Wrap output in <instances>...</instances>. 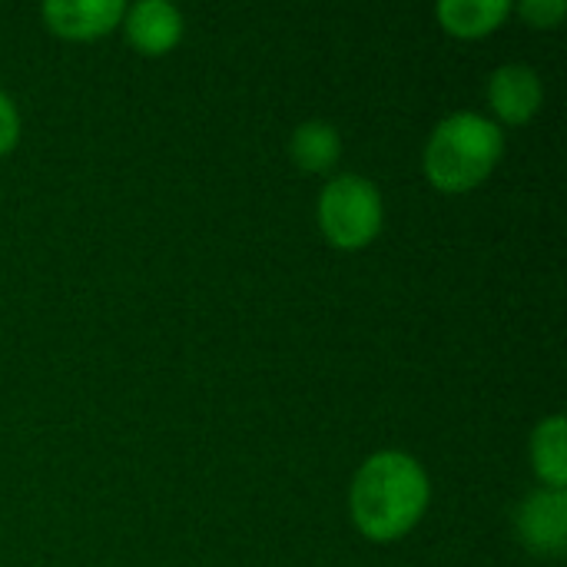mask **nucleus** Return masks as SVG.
I'll list each match as a JSON object with an SVG mask.
<instances>
[{"label":"nucleus","instance_id":"nucleus-8","mask_svg":"<svg viewBox=\"0 0 567 567\" xmlns=\"http://www.w3.org/2000/svg\"><path fill=\"white\" fill-rule=\"evenodd\" d=\"M508 17L505 0H442L439 20L458 37H482Z\"/></svg>","mask_w":567,"mask_h":567},{"label":"nucleus","instance_id":"nucleus-4","mask_svg":"<svg viewBox=\"0 0 567 567\" xmlns=\"http://www.w3.org/2000/svg\"><path fill=\"white\" fill-rule=\"evenodd\" d=\"M518 532L525 545L538 555L558 558L567 542V495L558 488H542L525 498L518 515Z\"/></svg>","mask_w":567,"mask_h":567},{"label":"nucleus","instance_id":"nucleus-2","mask_svg":"<svg viewBox=\"0 0 567 567\" xmlns=\"http://www.w3.org/2000/svg\"><path fill=\"white\" fill-rule=\"evenodd\" d=\"M502 150L505 136L488 116L452 113L435 126L425 146V173L439 189L465 193L495 169Z\"/></svg>","mask_w":567,"mask_h":567},{"label":"nucleus","instance_id":"nucleus-11","mask_svg":"<svg viewBox=\"0 0 567 567\" xmlns=\"http://www.w3.org/2000/svg\"><path fill=\"white\" fill-rule=\"evenodd\" d=\"M522 13H525L532 23L548 27V23H555V20L565 13V0H525V3H522Z\"/></svg>","mask_w":567,"mask_h":567},{"label":"nucleus","instance_id":"nucleus-3","mask_svg":"<svg viewBox=\"0 0 567 567\" xmlns=\"http://www.w3.org/2000/svg\"><path fill=\"white\" fill-rule=\"evenodd\" d=\"M319 226L329 243L359 249L382 229V196L362 176H339L319 196Z\"/></svg>","mask_w":567,"mask_h":567},{"label":"nucleus","instance_id":"nucleus-5","mask_svg":"<svg viewBox=\"0 0 567 567\" xmlns=\"http://www.w3.org/2000/svg\"><path fill=\"white\" fill-rule=\"evenodd\" d=\"M43 17L60 37L86 40V37H100L113 30L123 17V3L120 0H50L43 7Z\"/></svg>","mask_w":567,"mask_h":567},{"label":"nucleus","instance_id":"nucleus-7","mask_svg":"<svg viewBox=\"0 0 567 567\" xmlns=\"http://www.w3.org/2000/svg\"><path fill=\"white\" fill-rule=\"evenodd\" d=\"M126 33L136 50L156 56L166 53L169 47L179 43L183 37V17L173 3L166 0H140L126 13Z\"/></svg>","mask_w":567,"mask_h":567},{"label":"nucleus","instance_id":"nucleus-9","mask_svg":"<svg viewBox=\"0 0 567 567\" xmlns=\"http://www.w3.org/2000/svg\"><path fill=\"white\" fill-rule=\"evenodd\" d=\"M532 458L535 472L548 488L565 492L567 485V455H565V415H551L535 429L532 439Z\"/></svg>","mask_w":567,"mask_h":567},{"label":"nucleus","instance_id":"nucleus-6","mask_svg":"<svg viewBox=\"0 0 567 567\" xmlns=\"http://www.w3.org/2000/svg\"><path fill=\"white\" fill-rule=\"evenodd\" d=\"M488 100L495 106V113L508 123H525L535 116V110L542 106V80L532 66L522 63H508L502 70L492 73L488 80Z\"/></svg>","mask_w":567,"mask_h":567},{"label":"nucleus","instance_id":"nucleus-10","mask_svg":"<svg viewBox=\"0 0 567 567\" xmlns=\"http://www.w3.org/2000/svg\"><path fill=\"white\" fill-rule=\"evenodd\" d=\"M339 153H342V140H339L336 126H329L322 120L302 123L292 133V159L302 169H329L339 159Z\"/></svg>","mask_w":567,"mask_h":567},{"label":"nucleus","instance_id":"nucleus-12","mask_svg":"<svg viewBox=\"0 0 567 567\" xmlns=\"http://www.w3.org/2000/svg\"><path fill=\"white\" fill-rule=\"evenodd\" d=\"M17 133H20V116L13 110V103L0 93V156L17 143Z\"/></svg>","mask_w":567,"mask_h":567},{"label":"nucleus","instance_id":"nucleus-1","mask_svg":"<svg viewBox=\"0 0 567 567\" xmlns=\"http://www.w3.org/2000/svg\"><path fill=\"white\" fill-rule=\"evenodd\" d=\"M429 505V478L405 452L372 455L352 482V518L372 542H395L412 532Z\"/></svg>","mask_w":567,"mask_h":567}]
</instances>
